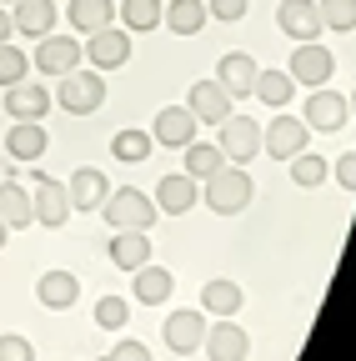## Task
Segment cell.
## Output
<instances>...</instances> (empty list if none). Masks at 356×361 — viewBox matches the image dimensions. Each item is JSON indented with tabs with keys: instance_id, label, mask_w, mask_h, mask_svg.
<instances>
[{
	"instance_id": "obj_1",
	"label": "cell",
	"mask_w": 356,
	"mask_h": 361,
	"mask_svg": "<svg viewBox=\"0 0 356 361\" xmlns=\"http://www.w3.org/2000/svg\"><path fill=\"white\" fill-rule=\"evenodd\" d=\"M101 216L116 226V231H146L156 221V201L146 191H136V186H121V191H111L101 201Z\"/></svg>"
},
{
	"instance_id": "obj_2",
	"label": "cell",
	"mask_w": 356,
	"mask_h": 361,
	"mask_svg": "<svg viewBox=\"0 0 356 361\" xmlns=\"http://www.w3.org/2000/svg\"><path fill=\"white\" fill-rule=\"evenodd\" d=\"M106 101V80H101V71H70V75H61V90H56V106L66 111V116H91L96 106Z\"/></svg>"
},
{
	"instance_id": "obj_3",
	"label": "cell",
	"mask_w": 356,
	"mask_h": 361,
	"mask_svg": "<svg viewBox=\"0 0 356 361\" xmlns=\"http://www.w3.org/2000/svg\"><path fill=\"white\" fill-rule=\"evenodd\" d=\"M206 206L216 216H236L251 206V176L241 166H221L211 180H206Z\"/></svg>"
},
{
	"instance_id": "obj_4",
	"label": "cell",
	"mask_w": 356,
	"mask_h": 361,
	"mask_svg": "<svg viewBox=\"0 0 356 361\" xmlns=\"http://www.w3.org/2000/svg\"><path fill=\"white\" fill-rule=\"evenodd\" d=\"M216 146H221V156H226L231 166L256 161V156H261V121H251V116H226V121H221Z\"/></svg>"
},
{
	"instance_id": "obj_5",
	"label": "cell",
	"mask_w": 356,
	"mask_h": 361,
	"mask_svg": "<svg viewBox=\"0 0 356 361\" xmlns=\"http://www.w3.org/2000/svg\"><path fill=\"white\" fill-rule=\"evenodd\" d=\"M80 56L91 61V71H121L125 61H130V30H121V25H106V30H96V35H85V45H80Z\"/></svg>"
},
{
	"instance_id": "obj_6",
	"label": "cell",
	"mask_w": 356,
	"mask_h": 361,
	"mask_svg": "<svg viewBox=\"0 0 356 361\" xmlns=\"http://www.w3.org/2000/svg\"><path fill=\"white\" fill-rule=\"evenodd\" d=\"M331 71H336V56L326 51L321 40H301V45H296V56H291V66H286V75H291L296 85H306V90L326 85Z\"/></svg>"
},
{
	"instance_id": "obj_7",
	"label": "cell",
	"mask_w": 356,
	"mask_h": 361,
	"mask_svg": "<svg viewBox=\"0 0 356 361\" xmlns=\"http://www.w3.org/2000/svg\"><path fill=\"white\" fill-rule=\"evenodd\" d=\"M30 61H35L40 75H70L85 56H80V40H75V35H56V30H51L46 40H35V56H30Z\"/></svg>"
},
{
	"instance_id": "obj_8",
	"label": "cell",
	"mask_w": 356,
	"mask_h": 361,
	"mask_svg": "<svg viewBox=\"0 0 356 361\" xmlns=\"http://www.w3.org/2000/svg\"><path fill=\"white\" fill-rule=\"evenodd\" d=\"M35 180V196H30V206H35V221L40 226H66L70 221V201H66V180H56V176H46V171H35L30 176Z\"/></svg>"
},
{
	"instance_id": "obj_9",
	"label": "cell",
	"mask_w": 356,
	"mask_h": 361,
	"mask_svg": "<svg viewBox=\"0 0 356 361\" xmlns=\"http://www.w3.org/2000/svg\"><path fill=\"white\" fill-rule=\"evenodd\" d=\"M306 121L301 116H276L271 121V130H261V151L271 156V161H291V156H301L306 151Z\"/></svg>"
},
{
	"instance_id": "obj_10",
	"label": "cell",
	"mask_w": 356,
	"mask_h": 361,
	"mask_svg": "<svg viewBox=\"0 0 356 361\" xmlns=\"http://www.w3.org/2000/svg\"><path fill=\"white\" fill-rule=\"evenodd\" d=\"M196 116L186 111V106H166V111H156V126H151V141L156 146H171V151H186L191 141H196Z\"/></svg>"
},
{
	"instance_id": "obj_11",
	"label": "cell",
	"mask_w": 356,
	"mask_h": 361,
	"mask_svg": "<svg viewBox=\"0 0 356 361\" xmlns=\"http://www.w3.org/2000/svg\"><path fill=\"white\" fill-rule=\"evenodd\" d=\"M201 351L211 356V361H246V351H251V336L231 322V316H221L216 326H206V341H201Z\"/></svg>"
},
{
	"instance_id": "obj_12",
	"label": "cell",
	"mask_w": 356,
	"mask_h": 361,
	"mask_svg": "<svg viewBox=\"0 0 356 361\" xmlns=\"http://www.w3.org/2000/svg\"><path fill=\"white\" fill-rule=\"evenodd\" d=\"M161 336L171 341L176 356L201 351V341H206V311H171V316H166V326H161Z\"/></svg>"
},
{
	"instance_id": "obj_13",
	"label": "cell",
	"mask_w": 356,
	"mask_h": 361,
	"mask_svg": "<svg viewBox=\"0 0 356 361\" xmlns=\"http://www.w3.org/2000/svg\"><path fill=\"white\" fill-rule=\"evenodd\" d=\"M186 111L196 121H206V126H221V121L231 116V90L221 85V80H196L191 96H186Z\"/></svg>"
},
{
	"instance_id": "obj_14",
	"label": "cell",
	"mask_w": 356,
	"mask_h": 361,
	"mask_svg": "<svg viewBox=\"0 0 356 361\" xmlns=\"http://www.w3.org/2000/svg\"><path fill=\"white\" fill-rule=\"evenodd\" d=\"M276 25L301 45V40H317L326 25H321V11H317V0H281L276 6Z\"/></svg>"
},
{
	"instance_id": "obj_15",
	"label": "cell",
	"mask_w": 356,
	"mask_h": 361,
	"mask_svg": "<svg viewBox=\"0 0 356 361\" xmlns=\"http://www.w3.org/2000/svg\"><path fill=\"white\" fill-rule=\"evenodd\" d=\"M346 116H351V111H346V96H336V90H326V85L311 90V101H306V111H301L306 130H341Z\"/></svg>"
},
{
	"instance_id": "obj_16",
	"label": "cell",
	"mask_w": 356,
	"mask_h": 361,
	"mask_svg": "<svg viewBox=\"0 0 356 361\" xmlns=\"http://www.w3.org/2000/svg\"><path fill=\"white\" fill-rule=\"evenodd\" d=\"M111 196V180L96 171V166H80L70 171V186H66V201L70 211H101V201Z\"/></svg>"
},
{
	"instance_id": "obj_17",
	"label": "cell",
	"mask_w": 356,
	"mask_h": 361,
	"mask_svg": "<svg viewBox=\"0 0 356 361\" xmlns=\"http://www.w3.org/2000/svg\"><path fill=\"white\" fill-rule=\"evenodd\" d=\"M61 11H56V0H16V11H11V25L30 40H46L56 30Z\"/></svg>"
},
{
	"instance_id": "obj_18",
	"label": "cell",
	"mask_w": 356,
	"mask_h": 361,
	"mask_svg": "<svg viewBox=\"0 0 356 361\" xmlns=\"http://www.w3.org/2000/svg\"><path fill=\"white\" fill-rule=\"evenodd\" d=\"M196 201H201V191H196V180H191L186 171H176V176H161V180H156V211H166V216H186Z\"/></svg>"
},
{
	"instance_id": "obj_19",
	"label": "cell",
	"mask_w": 356,
	"mask_h": 361,
	"mask_svg": "<svg viewBox=\"0 0 356 361\" xmlns=\"http://www.w3.org/2000/svg\"><path fill=\"white\" fill-rule=\"evenodd\" d=\"M56 106V96L46 85H30V80H20V85H6V111L16 116V121H40Z\"/></svg>"
},
{
	"instance_id": "obj_20",
	"label": "cell",
	"mask_w": 356,
	"mask_h": 361,
	"mask_svg": "<svg viewBox=\"0 0 356 361\" xmlns=\"http://www.w3.org/2000/svg\"><path fill=\"white\" fill-rule=\"evenodd\" d=\"M256 61L246 56V51H231V56H221L216 61V80L231 90V101H241V96H251V85H256Z\"/></svg>"
},
{
	"instance_id": "obj_21",
	"label": "cell",
	"mask_w": 356,
	"mask_h": 361,
	"mask_svg": "<svg viewBox=\"0 0 356 361\" xmlns=\"http://www.w3.org/2000/svg\"><path fill=\"white\" fill-rule=\"evenodd\" d=\"M46 146H51V135H46V126H40V121H16L11 135H6L11 161H40V156H46Z\"/></svg>"
},
{
	"instance_id": "obj_22",
	"label": "cell",
	"mask_w": 356,
	"mask_h": 361,
	"mask_svg": "<svg viewBox=\"0 0 356 361\" xmlns=\"http://www.w3.org/2000/svg\"><path fill=\"white\" fill-rule=\"evenodd\" d=\"M35 296H40V306H51V311H70L75 296H80V281L70 276V271H46V276L35 281Z\"/></svg>"
},
{
	"instance_id": "obj_23",
	"label": "cell",
	"mask_w": 356,
	"mask_h": 361,
	"mask_svg": "<svg viewBox=\"0 0 356 361\" xmlns=\"http://www.w3.org/2000/svg\"><path fill=\"white\" fill-rule=\"evenodd\" d=\"M0 221L11 226V231H25L35 221V206H30V191L20 180H0Z\"/></svg>"
},
{
	"instance_id": "obj_24",
	"label": "cell",
	"mask_w": 356,
	"mask_h": 361,
	"mask_svg": "<svg viewBox=\"0 0 356 361\" xmlns=\"http://www.w3.org/2000/svg\"><path fill=\"white\" fill-rule=\"evenodd\" d=\"M146 261H151V236H146V231H116V236H111V266L141 271Z\"/></svg>"
},
{
	"instance_id": "obj_25",
	"label": "cell",
	"mask_w": 356,
	"mask_h": 361,
	"mask_svg": "<svg viewBox=\"0 0 356 361\" xmlns=\"http://www.w3.org/2000/svg\"><path fill=\"white\" fill-rule=\"evenodd\" d=\"M66 20H70V30H80V35H96V30H106V25L116 20V6H111V0H70Z\"/></svg>"
},
{
	"instance_id": "obj_26",
	"label": "cell",
	"mask_w": 356,
	"mask_h": 361,
	"mask_svg": "<svg viewBox=\"0 0 356 361\" xmlns=\"http://www.w3.org/2000/svg\"><path fill=\"white\" fill-rule=\"evenodd\" d=\"M136 276V301H146V306H161V301H171V291H176V276L166 266H141V271H130Z\"/></svg>"
},
{
	"instance_id": "obj_27",
	"label": "cell",
	"mask_w": 356,
	"mask_h": 361,
	"mask_svg": "<svg viewBox=\"0 0 356 361\" xmlns=\"http://www.w3.org/2000/svg\"><path fill=\"white\" fill-rule=\"evenodd\" d=\"M251 96L261 101V106H271V111H281L291 96H296V80L286 75V71H256V85H251Z\"/></svg>"
},
{
	"instance_id": "obj_28",
	"label": "cell",
	"mask_w": 356,
	"mask_h": 361,
	"mask_svg": "<svg viewBox=\"0 0 356 361\" xmlns=\"http://www.w3.org/2000/svg\"><path fill=\"white\" fill-rule=\"evenodd\" d=\"M206 20H211L206 0H166V16H161V25H171L176 35H196Z\"/></svg>"
},
{
	"instance_id": "obj_29",
	"label": "cell",
	"mask_w": 356,
	"mask_h": 361,
	"mask_svg": "<svg viewBox=\"0 0 356 361\" xmlns=\"http://www.w3.org/2000/svg\"><path fill=\"white\" fill-rule=\"evenodd\" d=\"M161 16H166V0H121L116 6L121 30H156Z\"/></svg>"
},
{
	"instance_id": "obj_30",
	"label": "cell",
	"mask_w": 356,
	"mask_h": 361,
	"mask_svg": "<svg viewBox=\"0 0 356 361\" xmlns=\"http://www.w3.org/2000/svg\"><path fill=\"white\" fill-rule=\"evenodd\" d=\"M241 301H246V296H241V286H236V281H226V276H216V281H206V286H201V306H206L211 316H236V311H241Z\"/></svg>"
},
{
	"instance_id": "obj_31",
	"label": "cell",
	"mask_w": 356,
	"mask_h": 361,
	"mask_svg": "<svg viewBox=\"0 0 356 361\" xmlns=\"http://www.w3.org/2000/svg\"><path fill=\"white\" fill-rule=\"evenodd\" d=\"M221 166H226V156H221L216 141H191V146H186V176H191V180H211Z\"/></svg>"
},
{
	"instance_id": "obj_32",
	"label": "cell",
	"mask_w": 356,
	"mask_h": 361,
	"mask_svg": "<svg viewBox=\"0 0 356 361\" xmlns=\"http://www.w3.org/2000/svg\"><path fill=\"white\" fill-rule=\"evenodd\" d=\"M151 146H156V141H151V130H121L116 141H111V156L125 161V166H136V161L151 156Z\"/></svg>"
},
{
	"instance_id": "obj_33",
	"label": "cell",
	"mask_w": 356,
	"mask_h": 361,
	"mask_svg": "<svg viewBox=\"0 0 356 361\" xmlns=\"http://www.w3.org/2000/svg\"><path fill=\"white\" fill-rule=\"evenodd\" d=\"M317 11L326 30H341V35L356 30V0H317Z\"/></svg>"
},
{
	"instance_id": "obj_34",
	"label": "cell",
	"mask_w": 356,
	"mask_h": 361,
	"mask_svg": "<svg viewBox=\"0 0 356 361\" xmlns=\"http://www.w3.org/2000/svg\"><path fill=\"white\" fill-rule=\"evenodd\" d=\"M291 180H296V186H321V180H326V161L317 156V151H301V156H291Z\"/></svg>"
},
{
	"instance_id": "obj_35",
	"label": "cell",
	"mask_w": 356,
	"mask_h": 361,
	"mask_svg": "<svg viewBox=\"0 0 356 361\" xmlns=\"http://www.w3.org/2000/svg\"><path fill=\"white\" fill-rule=\"evenodd\" d=\"M25 75H30V56L16 51V45L6 40V45H0V90H6V85H20Z\"/></svg>"
},
{
	"instance_id": "obj_36",
	"label": "cell",
	"mask_w": 356,
	"mask_h": 361,
	"mask_svg": "<svg viewBox=\"0 0 356 361\" xmlns=\"http://www.w3.org/2000/svg\"><path fill=\"white\" fill-rule=\"evenodd\" d=\"M125 322H130V301L125 296H101L96 301V326L101 331H121Z\"/></svg>"
},
{
	"instance_id": "obj_37",
	"label": "cell",
	"mask_w": 356,
	"mask_h": 361,
	"mask_svg": "<svg viewBox=\"0 0 356 361\" xmlns=\"http://www.w3.org/2000/svg\"><path fill=\"white\" fill-rule=\"evenodd\" d=\"M0 361H35V346L11 331V336H0Z\"/></svg>"
},
{
	"instance_id": "obj_38",
	"label": "cell",
	"mask_w": 356,
	"mask_h": 361,
	"mask_svg": "<svg viewBox=\"0 0 356 361\" xmlns=\"http://www.w3.org/2000/svg\"><path fill=\"white\" fill-rule=\"evenodd\" d=\"M106 361H151V346L146 341H116L106 351Z\"/></svg>"
},
{
	"instance_id": "obj_39",
	"label": "cell",
	"mask_w": 356,
	"mask_h": 361,
	"mask_svg": "<svg viewBox=\"0 0 356 361\" xmlns=\"http://www.w3.org/2000/svg\"><path fill=\"white\" fill-rule=\"evenodd\" d=\"M206 16L211 20H241L246 16V0H206Z\"/></svg>"
},
{
	"instance_id": "obj_40",
	"label": "cell",
	"mask_w": 356,
	"mask_h": 361,
	"mask_svg": "<svg viewBox=\"0 0 356 361\" xmlns=\"http://www.w3.org/2000/svg\"><path fill=\"white\" fill-rule=\"evenodd\" d=\"M336 180H341V186L356 196V151H346V156L336 161Z\"/></svg>"
},
{
	"instance_id": "obj_41",
	"label": "cell",
	"mask_w": 356,
	"mask_h": 361,
	"mask_svg": "<svg viewBox=\"0 0 356 361\" xmlns=\"http://www.w3.org/2000/svg\"><path fill=\"white\" fill-rule=\"evenodd\" d=\"M11 30H16V25H11V11H6V6H0V45H6V40H11Z\"/></svg>"
},
{
	"instance_id": "obj_42",
	"label": "cell",
	"mask_w": 356,
	"mask_h": 361,
	"mask_svg": "<svg viewBox=\"0 0 356 361\" xmlns=\"http://www.w3.org/2000/svg\"><path fill=\"white\" fill-rule=\"evenodd\" d=\"M346 111H351V116H356V90H351V96H346Z\"/></svg>"
},
{
	"instance_id": "obj_43",
	"label": "cell",
	"mask_w": 356,
	"mask_h": 361,
	"mask_svg": "<svg viewBox=\"0 0 356 361\" xmlns=\"http://www.w3.org/2000/svg\"><path fill=\"white\" fill-rule=\"evenodd\" d=\"M6 236H11V226H6V221H0V246H6Z\"/></svg>"
},
{
	"instance_id": "obj_44",
	"label": "cell",
	"mask_w": 356,
	"mask_h": 361,
	"mask_svg": "<svg viewBox=\"0 0 356 361\" xmlns=\"http://www.w3.org/2000/svg\"><path fill=\"white\" fill-rule=\"evenodd\" d=\"M0 6H16V0H0Z\"/></svg>"
}]
</instances>
